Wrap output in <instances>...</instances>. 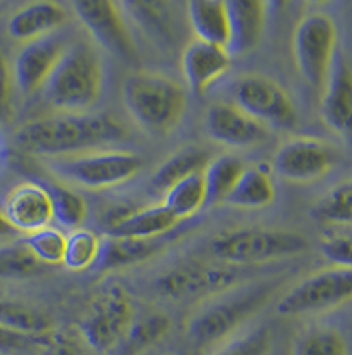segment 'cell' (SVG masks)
Segmentation results:
<instances>
[{
    "label": "cell",
    "mask_w": 352,
    "mask_h": 355,
    "mask_svg": "<svg viewBox=\"0 0 352 355\" xmlns=\"http://www.w3.org/2000/svg\"><path fill=\"white\" fill-rule=\"evenodd\" d=\"M163 207L176 218L178 221L196 215L206 203V188L203 171L193 173L185 180L178 181L167 189Z\"/></svg>",
    "instance_id": "obj_25"
},
{
    "label": "cell",
    "mask_w": 352,
    "mask_h": 355,
    "mask_svg": "<svg viewBox=\"0 0 352 355\" xmlns=\"http://www.w3.org/2000/svg\"><path fill=\"white\" fill-rule=\"evenodd\" d=\"M244 169V163L232 155L218 156V158L208 161L203 169L206 201L210 203L224 201L226 195L232 191Z\"/></svg>",
    "instance_id": "obj_29"
},
{
    "label": "cell",
    "mask_w": 352,
    "mask_h": 355,
    "mask_svg": "<svg viewBox=\"0 0 352 355\" xmlns=\"http://www.w3.org/2000/svg\"><path fill=\"white\" fill-rule=\"evenodd\" d=\"M15 83L12 67L0 49V123H9L14 118Z\"/></svg>",
    "instance_id": "obj_38"
},
{
    "label": "cell",
    "mask_w": 352,
    "mask_h": 355,
    "mask_svg": "<svg viewBox=\"0 0 352 355\" xmlns=\"http://www.w3.org/2000/svg\"><path fill=\"white\" fill-rule=\"evenodd\" d=\"M49 193L54 208V221L60 227L76 230L81 228L87 216V203L74 189L62 187V184H49Z\"/></svg>",
    "instance_id": "obj_32"
},
{
    "label": "cell",
    "mask_w": 352,
    "mask_h": 355,
    "mask_svg": "<svg viewBox=\"0 0 352 355\" xmlns=\"http://www.w3.org/2000/svg\"><path fill=\"white\" fill-rule=\"evenodd\" d=\"M237 280L238 272L232 266L185 263L161 277L158 286L169 298H192L221 292Z\"/></svg>",
    "instance_id": "obj_14"
},
{
    "label": "cell",
    "mask_w": 352,
    "mask_h": 355,
    "mask_svg": "<svg viewBox=\"0 0 352 355\" xmlns=\"http://www.w3.org/2000/svg\"><path fill=\"white\" fill-rule=\"evenodd\" d=\"M180 221L163 205L126 209L123 213H111L106 220L108 236L123 238H160L171 232Z\"/></svg>",
    "instance_id": "obj_20"
},
{
    "label": "cell",
    "mask_w": 352,
    "mask_h": 355,
    "mask_svg": "<svg viewBox=\"0 0 352 355\" xmlns=\"http://www.w3.org/2000/svg\"><path fill=\"white\" fill-rule=\"evenodd\" d=\"M275 200L272 178L264 168H245L237 180L232 191L225 198V203L238 209H260L270 207Z\"/></svg>",
    "instance_id": "obj_24"
},
{
    "label": "cell",
    "mask_w": 352,
    "mask_h": 355,
    "mask_svg": "<svg viewBox=\"0 0 352 355\" xmlns=\"http://www.w3.org/2000/svg\"><path fill=\"white\" fill-rule=\"evenodd\" d=\"M67 20V12L59 2L40 0L20 7L7 22V34L19 42H31L54 34Z\"/></svg>",
    "instance_id": "obj_21"
},
{
    "label": "cell",
    "mask_w": 352,
    "mask_h": 355,
    "mask_svg": "<svg viewBox=\"0 0 352 355\" xmlns=\"http://www.w3.org/2000/svg\"><path fill=\"white\" fill-rule=\"evenodd\" d=\"M106 69L98 51L86 42L67 46L42 94L59 114H89L103 98Z\"/></svg>",
    "instance_id": "obj_2"
},
{
    "label": "cell",
    "mask_w": 352,
    "mask_h": 355,
    "mask_svg": "<svg viewBox=\"0 0 352 355\" xmlns=\"http://www.w3.org/2000/svg\"><path fill=\"white\" fill-rule=\"evenodd\" d=\"M312 216L317 221L329 225H344L349 227L352 220V187L351 181L341 183L330 189L326 196L315 205Z\"/></svg>",
    "instance_id": "obj_34"
},
{
    "label": "cell",
    "mask_w": 352,
    "mask_h": 355,
    "mask_svg": "<svg viewBox=\"0 0 352 355\" xmlns=\"http://www.w3.org/2000/svg\"><path fill=\"white\" fill-rule=\"evenodd\" d=\"M72 9L103 49L124 60L136 59V44L119 6L111 0H79Z\"/></svg>",
    "instance_id": "obj_11"
},
{
    "label": "cell",
    "mask_w": 352,
    "mask_h": 355,
    "mask_svg": "<svg viewBox=\"0 0 352 355\" xmlns=\"http://www.w3.org/2000/svg\"><path fill=\"white\" fill-rule=\"evenodd\" d=\"M186 14L198 40L226 49L228 17L224 0H192L186 3Z\"/></svg>",
    "instance_id": "obj_22"
},
{
    "label": "cell",
    "mask_w": 352,
    "mask_h": 355,
    "mask_svg": "<svg viewBox=\"0 0 352 355\" xmlns=\"http://www.w3.org/2000/svg\"><path fill=\"white\" fill-rule=\"evenodd\" d=\"M321 250L327 260L333 261L334 266H339V268H351L352 241L349 235H339V233L326 235L322 238Z\"/></svg>",
    "instance_id": "obj_37"
},
{
    "label": "cell",
    "mask_w": 352,
    "mask_h": 355,
    "mask_svg": "<svg viewBox=\"0 0 352 355\" xmlns=\"http://www.w3.org/2000/svg\"><path fill=\"white\" fill-rule=\"evenodd\" d=\"M10 227L17 233H31L51 227L54 208L49 188L39 181H22L6 196L2 208Z\"/></svg>",
    "instance_id": "obj_15"
},
{
    "label": "cell",
    "mask_w": 352,
    "mask_h": 355,
    "mask_svg": "<svg viewBox=\"0 0 352 355\" xmlns=\"http://www.w3.org/2000/svg\"><path fill=\"white\" fill-rule=\"evenodd\" d=\"M44 266L22 240L0 247V278H32L44 273Z\"/></svg>",
    "instance_id": "obj_31"
},
{
    "label": "cell",
    "mask_w": 352,
    "mask_h": 355,
    "mask_svg": "<svg viewBox=\"0 0 352 355\" xmlns=\"http://www.w3.org/2000/svg\"><path fill=\"white\" fill-rule=\"evenodd\" d=\"M337 27L324 12H312L299 20L292 35L295 66L303 83L321 91L335 58Z\"/></svg>",
    "instance_id": "obj_7"
},
{
    "label": "cell",
    "mask_w": 352,
    "mask_h": 355,
    "mask_svg": "<svg viewBox=\"0 0 352 355\" xmlns=\"http://www.w3.org/2000/svg\"><path fill=\"white\" fill-rule=\"evenodd\" d=\"M124 136L123 124L108 114H56L22 124L14 138L24 153L52 159L94 151Z\"/></svg>",
    "instance_id": "obj_1"
},
{
    "label": "cell",
    "mask_w": 352,
    "mask_h": 355,
    "mask_svg": "<svg viewBox=\"0 0 352 355\" xmlns=\"http://www.w3.org/2000/svg\"><path fill=\"white\" fill-rule=\"evenodd\" d=\"M232 66V58L224 47L192 40L181 58V67L188 87L193 94L203 96L210 87L220 80Z\"/></svg>",
    "instance_id": "obj_17"
},
{
    "label": "cell",
    "mask_w": 352,
    "mask_h": 355,
    "mask_svg": "<svg viewBox=\"0 0 352 355\" xmlns=\"http://www.w3.org/2000/svg\"><path fill=\"white\" fill-rule=\"evenodd\" d=\"M46 355H89L81 342L66 334H58L47 342Z\"/></svg>",
    "instance_id": "obj_40"
},
{
    "label": "cell",
    "mask_w": 352,
    "mask_h": 355,
    "mask_svg": "<svg viewBox=\"0 0 352 355\" xmlns=\"http://www.w3.org/2000/svg\"><path fill=\"white\" fill-rule=\"evenodd\" d=\"M135 304L121 285H111L94 298L79 330L84 344L98 354L119 350L135 324Z\"/></svg>",
    "instance_id": "obj_5"
},
{
    "label": "cell",
    "mask_w": 352,
    "mask_h": 355,
    "mask_svg": "<svg viewBox=\"0 0 352 355\" xmlns=\"http://www.w3.org/2000/svg\"><path fill=\"white\" fill-rule=\"evenodd\" d=\"M171 329V320L163 313H151V315L135 320L129 330L126 340L119 347L121 355H140L149 347L160 342Z\"/></svg>",
    "instance_id": "obj_30"
},
{
    "label": "cell",
    "mask_w": 352,
    "mask_h": 355,
    "mask_svg": "<svg viewBox=\"0 0 352 355\" xmlns=\"http://www.w3.org/2000/svg\"><path fill=\"white\" fill-rule=\"evenodd\" d=\"M294 355H349V347L335 329L317 327L295 340Z\"/></svg>",
    "instance_id": "obj_33"
},
{
    "label": "cell",
    "mask_w": 352,
    "mask_h": 355,
    "mask_svg": "<svg viewBox=\"0 0 352 355\" xmlns=\"http://www.w3.org/2000/svg\"><path fill=\"white\" fill-rule=\"evenodd\" d=\"M15 235H17V232L10 227V223L7 221L6 215H3V211L0 209V238H10Z\"/></svg>",
    "instance_id": "obj_41"
},
{
    "label": "cell",
    "mask_w": 352,
    "mask_h": 355,
    "mask_svg": "<svg viewBox=\"0 0 352 355\" xmlns=\"http://www.w3.org/2000/svg\"><path fill=\"white\" fill-rule=\"evenodd\" d=\"M352 295L351 268L322 270L307 277L278 300L277 312L284 317H297L321 312L347 302Z\"/></svg>",
    "instance_id": "obj_9"
},
{
    "label": "cell",
    "mask_w": 352,
    "mask_h": 355,
    "mask_svg": "<svg viewBox=\"0 0 352 355\" xmlns=\"http://www.w3.org/2000/svg\"><path fill=\"white\" fill-rule=\"evenodd\" d=\"M66 49L67 42L56 32L24 44L12 64L15 87L27 98L42 91Z\"/></svg>",
    "instance_id": "obj_13"
},
{
    "label": "cell",
    "mask_w": 352,
    "mask_h": 355,
    "mask_svg": "<svg viewBox=\"0 0 352 355\" xmlns=\"http://www.w3.org/2000/svg\"><path fill=\"white\" fill-rule=\"evenodd\" d=\"M37 344H40V337L22 336L0 325V354L29 352Z\"/></svg>",
    "instance_id": "obj_39"
},
{
    "label": "cell",
    "mask_w": 352,
    "mask_h": 355,
    "mask_svg": "<svg viewBox=\"0 0 352 355\" xmlns=\"http://www.w3.org/2000/svg\"><path fill=\"white\" fill-rule=\"evenodd\" d=\"M309 241L285 230L246 228L225 233L212 243L213 255L233 265H252L280 260L305 252Z\"/></svg>",
    "instance_id": "obj_6"
},
{
    "label": "cell",
    "mask_w": 352,
    "mask_h": 355,
    "mask_svg": "<svg viewBox=\"0 0 352 355\" xmlns=\"http://www.w3.org/2000/svg\"><path fill=\"white\" fill-rule=\"evenodd\" d=\"M2 161H3V144L0 141V166H2Z\"/></svg>",
    "instance_id": "obj_42"
},
{
    "label": "cell",
    "mask_w": 352,
    "mask_h": 355,
    "mask_svg": "<svg viewBox=\"0 0 352 355\" xmlns=\"http://www.w3.org/2000/svg\"><path fill=\"white\" fill-rule=\"evenodd\" d=\"M272 290L270 285L246 288L226 297V300L206 306L190 320L188 336L193 344L206 347L224 340L265 304L267 298L272 295Z\"/></svg>",
    "instance_id": "obj_8"
},
{
    "label": "cell",
    "mask_w": 352,
    "mask_h": 355,
    "mask_svg": "<svg viewBox=\"0 0 352 355\" xmlns=\"http://www.w3.org/2000/svg\"><path fill=\"white\" fill-rule=\"evenodd\" d=\"M235 106L260 121L277 128H292L297 112L289 92L274 79L265 76H246L233 89Z\"/></svg>",
    "instance_id": "obj_10"
},
{
    "label": "cell",
    "mask_w": 352,
    "mask_h": 355,
    "mask_svg": "<svg viewBox=\"0 0 352 355\" xmlns=\"http://www.w3.org/2000/svg\"><path fill=\"white\" fill-rule=\"evenodd\" d=\"M225 6L228 17L226 52L230 58L250 54L264 34L267 3L260 0H228Z\"/></svg>",
    "instance_id": "obj_18"
},
{
    "label": "cell",
    "mask_w": 352,
    "mask_h": 355,
    "mask_svg": "<svg viewBox=\"0 0 352 355\" xmlns=\"http://www.w3.org/2000/svg\"><path fill=\"white\" fill-rule=\"evenodd\" d=\"M274 337L269 325H260L221 347L215 355H270Z\"/></svg>",
    "instance_id": "obj_36"
},
{
    "label": "cell",
    "mask_w": 352,
    "mask_h": 355,
    "mask_svg": "<svg viewBox=\"0 0 352 355\" xmlns=\"http://www.w3.org/2000/svg\"><path fill=\"white\" fill-rule=\"evenodd\" d=\"M335 163L333 148L315 138L285 141L274 156V171L290 183H312L330 171Z\"/></svg>",
    "instance_id": "obj_12"
},
{
    "label": "cell",
    "mask_w": 352,
    "mask_h": 355,
    "mask_svg": "<svg viewBox=\"0 0 352 355\" xmlns=\"http://www.w3.org/2000/svg\"><path fill=\"white\" fill-rule=\"evenodd\" d=\"M163 243L160 238H123V236H106L103 238L101 255L94 268L112 270L119 266H128L141 263L155 257Z\"/></svg>",
    "instance_id": "obj_23"
},
{
    "label": "cell",
    "mask_w": 352,
    "mask_h": 355,
    "mask_svg": "<svg viewBox=\"0 0 352 355\" xmlns=\"http://www.w3.org/2000/svg\"><path fill=\"white\" fill-rule=\"evenodd\" d=\"M123 101L129 116L155 135L175 131L186 111V92L176 80L153 72H135L124 80Z\"/></svg>",
    "instance_id": "obj_3"
},
{
    "label": "cell",
    "mask_w": 352,
    "mask_h": 355,
    "mask_svg": "<svg viewBox=\"0 0 352 355\" xmlns=\"http://www.w3.org/2000/svg\"><path fill=\"white\" fill-rule=\"evenodd\" d=\"M322 118L337 132L351 131L352 121V72L342 54H335L329 76L322 87Z\"/></svg>",
    "instance_id": "obj_19"
},
{
    "label": "cell",
    "mask_w": 352,
    "mask_h": 355,
    "mask_svg": "<svg viewBox=\"0 0 352 355\" xmlns=\"http://www.w3.org/2000/svg\"><path fill=\"white\" fill-rule=\"evenodd\" d=\"M143 166V156L116 149H94L47 161V168L60 180L92 191L121 187L140 175Z\"/></svg>",
    "instance_id": "obj_4"
},
{
    "label": "cell",
    "mask_w": 352,
    "mask_h": 355,
    "mask_svg": "<svg viewBox=\"0 0 352 355\" xmlns=\"http://www.w3.org/2000/svg\"><path fill=\"white\" fill-rule=\"evenodd\" d=\"M208 161V153L205 149L193 146L181 149V151L175 153L171 158H168L156 169V173L151 178L153 188L167 191L173 184H176L178 181L185 180L186 176L203 171Z\"/></svg>",
    "instance_id": "obj_26"
},
{
    "label": "cell",
    "mask_w": 352,
    "mask_h": 355,
    "mask_svg": "<svg viewBox=\"0 0 352 355\" xmlns=\"http://www.w3.org/2000/svg\"><path fill=\"white\" fill-rule=\"evenodd\" d=\"M0 325L29 337H44L51 332L52 322L35 306L0 298Z\"/></svg>",
    "instance_id": "obj_27"
},
{
    "label": "cell",
    "mask_w": 352,
    "mask_h": 355,
    "mask_svg": "<svg viewBox=\"0 0 352 355\" xmlns=\"http://www.w3.org/2000/svg\"><path fill=\"white\" fill-rule=\"evenodd\" d=\"M66 233L56 227H46L22 238L34 257L44 266L62 265L66 252Z\"/></svg>",
    "instance_id": "obj_35"
},
{
    "label": "cell",
    "mask_w": 352,
    "mask_h": 355,
    "mask_svg": "<svg viewBox=\"0 0 352 355\" xmlns=\"http://www.w3.org/2000/svg\"><path fill=\"white\" fill-rule=\"evenodd\" d=\"M103 238L94 230L76 228L66 236V252L62 265L71 272H86L94 268L101 255Z\"/></svg>",
    "instance_id": "obj_28"
},
{
    "label": "cell",
    "mask_w": 352,
    "mask_h": 355,
    "mask_svg": "<svg viewBox=\"0 0 352 355\" xmlns=\"http://www.w3.org/2000/svg\"><path fill=\"white\" fill-rule=\"evenodd\" d=\"M205 124L210 138L226 146L249 148L269 138V128L235 104L210 107Z\"/></svg>",
    "instance_id": "obj_16"
}]
</instances>
